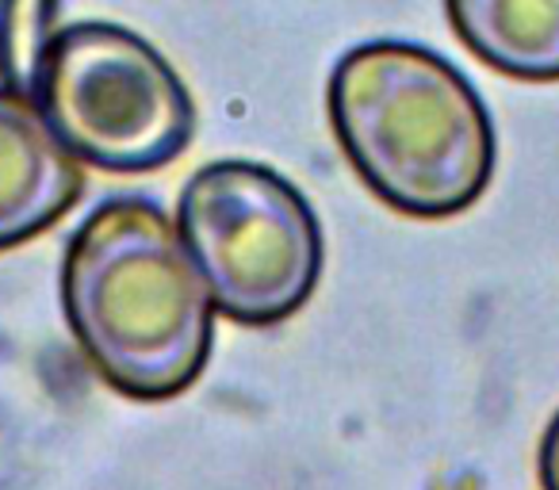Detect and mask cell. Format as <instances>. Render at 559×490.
<instances>
[{
    "instance_id": "obj_1",
    "label": "cell",
    "mask_w": 559,
    "mask_h": 490,
    "mask_svg": "<svg viewBox=\"0 0 559 490\" xmlns=\"http://www.w3.org/2000/svg\"><path fill=\"white\" fill-rule=\"evenodd\" d=\"M62 311L111 391L165 403L188 391L215 345V303L177 223L146 195H111L73 230Z\"/></svg>"
},
{
    "instance_id": "obj_2",
    "label": "cell",
    "mask_w": 559,
    "mask_h": 490,
    "mask_svg": "<svg viewBox=\"0 0 559 490\" xmlns=\"http://www.w3.org/2000/svg\"><path fill=\"white\" fill-rule=\"evenodd\" d=\"M330 123L388 207L449 218L495 177V123L472 81L414 43H365L330 73Z\"/></svg>"
},
{
    "instance_id": "obj_3",
    "label": "cell",
    "mask_w": 559,
    "mask_h": 490,
    "mask_svg": "<svg viewBox=\"0 0 559 490\" xmlns=\"http://www.w3.org/2000/svg\"><path fill=\"white\" fill-rule=\"evenodd\" d=\"M27 100L78 162L104 172H154L192 142L185 81L142 35L119 24L58 27Z\"/></svg>"
},
{
    "instance_id": "obj_4",
    "label": "cell",
    "mask_w": 559,
    "mask_h": 490,
    "mask_svg": "<svg viewBox=\"0 0 559 490\" xmlns=\"http://www.w3.org/2000/svg\"><path fill=\"white\" fill-rule=\"evenodd\" d=\"M177 230L215 311L241 326L288 319L319 284V218L307 195L269 165H203L180 192Z\"/></svg>"
},
{
    "instance_id": "obj_5",
    "label": "cell",
    "mask_w": 559,
    "mask_h": 490,
    "mask_svg": "<svg viewBox=\"0 0 559 490\" xmlns=\"http://www.w3.org/2000/svg\"><path fill=\"white\" fill-rule=\"evenodd\" d=\"M85 192L81 162L24 93L0 88V250L47 234Z\"/></svg>"
},
{
    "instance_id": "obj_6",
    "label": "cell",
    "mask_w": 559,
    "mask_h": 490,
    "mask_svg": "<svg viewBox=\"0 0 559 490\" xmlns=\"http://www.w3.org/2000/svg\"><path fill=\"white\" fill-rule=\"evenodd\" d=\"M479 62L518 81H559V0H444Z\"/></svg>"
},
{
    "instance_id": "obj_7",
    "label": "cell",
    "mask_w": 559,
    "mask_h": 490,
    "mask_svg": "<svg viewBox=\"0 0 559 490\" xmlns=\"http://www.w3.org/2000/svg\"><path fill=\"white\" fill-rule=\"evenodd\" d=\"M62 0H0V81L12 93L32 88L47 43L55 39V16Z\"/></svg>"
},
{
    "instance_id": "obj_8",
    "label": "cell",
    "mask_w": 559,
    "mask_h": 490,
    "mask_svg": "<svg viewBox=\"0 0 559 490\" xmlns=\"http://www.w3.org/2000/svg\"><path fill=\"white\" fill-rule=\"evenodd\" d=\"M540 482H544V490H559V414L548 426L544 444H540Z\"/></svg>"
}]
</instances>
